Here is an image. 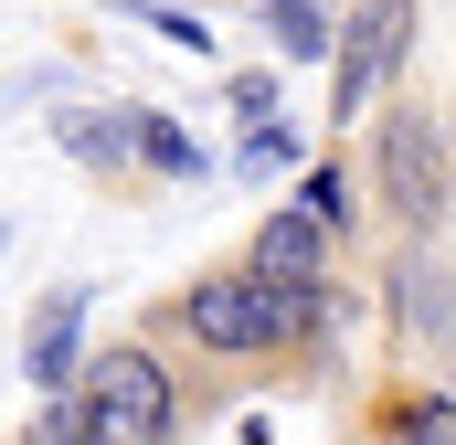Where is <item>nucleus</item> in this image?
Here are the masks:
<instances>
[{
    "instance_id": "1",
    "label": "nucleus",
    "mask_w": 456,
    "mask_h": 445,
    "mask_svg": "<svg viewBox=\"0 0 456 445\" xmlns=\"http://www.w3.org/2000/svg\"><path fill=\"white\" fill-rule=\"evenodd\" d=\"M75 403H86V445H170L181 435V371H170L159 339H107V350H86Z\"/></svg>"
},
{
    "instance_id": "2",
    "label": "nucleus",
    "mask_w": 456,
    "mask_h": 445,
    "mask_svg": "<svg viewBox=\"0 0 456 445\" xmlns=\"http://www.w3.org/2000/svg\"><path fill=\"white\" fill-rule=\"evenodd\" d=\"M371 191L403 233H436L446 222V117L436 96H414L403 75L371 96Z\"/></svg>"
},
{
    "instance_id": "3",
    "label": "nucleus",
    "mask_w": 456,
    "mask_h": 445,
    "mask_svg": "<svg viewBox=\"0 0 456 445\" xmlns=\"http://www.w3.org/2000/svg\"><path fill=\"white\" fill-rule=\"evenodd\" d=\"M403 64H414V0H361L330 43V127H361Z\"/></svg>"
},
{
    "instance_id": "4",
    "label": "nucleus",
    "mask_w": 456,
    "mask_h": 445,
    "mask_svg": "<svg viewBox=\"0 0 456 445\" xmlns=\"http://www.w3.org/2000/svg\"><path fill=\"white\" fill-rule=\"evenodd\" d=\"M393 319H403V339L436 360V350H456V265L436 255V233H403V265H393Z\"/></svg>"
},
{
    "instance_id": "5",
    "label": "nucleus",
    "mask_w": 456,
    "mask_h": 445,
    "mask_svg": "<svg viewBox=\"0 0 456 445\" xmlns=\"http://www.w3.org/2000/svg\"><path fill=\"white\" fill-rule=\"evenodd\" d=\"M244 265H255V276H287V287H330V265H340V233L308 213V202H276V213L255 222Z\"/></svg>"
},
{
    "instance_id": "6",
    "label": "nucleus",
    "mask_w": 456,
    "mask_h": 445,
    "mask_svg": "<svg viewBox=\"0 0 456 445\" xmlns=\"http://www.w3.org/2000/svg\"><path fill=\"white\" fill-rule=\"evenodd\" d=\"M86 308H96L86 287H53V297L32 308V329H21V382H32V392H64V382L86 371Z\"/></svg>"
},
{
    "instance_id": "7",
    "label": "nucleus",
    "mask_w": 456,
    "mask_h": 445,
    "mask_svg": "<svg viewBox=\"0 0 456 445\" xmlns=\"http://www.w3.org/2000/svg\"><path fill=\"white\" fill-rule=\"evenodd\" d=\"M53 138H64V159H86V170H96V181H127V170H138V107H64L53 117Z\"/></svg>"
},
{
    "instance_id": "8",
    "label": "nucleus",
    "mask_w": 456,
    "mask_h": 445,
    "mask_svg": "<svg viewBox=\"0 0 456 445\" xmlns=\"http://www.w3.org/2000/svg\"><path fill=\"white\" fill-rule=\"evenodd\" d=\"M138 170L149 181H202L213 159H202V138L181 127V117H159V107H138Z\"/></svg>"
},
{
    "instance_id": "9",
    "label": "nucleus",
    "mask_w": 456,
    "mask_h": 445,
    "mask_svg": "<svg viewBox=\"0 0 456 445\" xmlns=\"http://www.w3.org/2000/svg\"><path fill=\"white\" fill-rule=\"evenodd\" d=\"M287 202H308V213L330 222V233H361V181H350V159H319V170H308V181H297V191H287Z\"/></svg>"
},
{
    "instance_id": "10",
    "label": "nucleus",
    "mask_w": 456,
    "mask_h": 445,
    "mask_svg": "<svg viewBox=\"0 0 456 445\" xmlns=\"http://www.w3.org/2000/svg\"><path fill=\"white\" fill-rule=\"evenodd\" d=\"M382 445H456V403H446V392L393 403V414H382Z\"/></svg>"
},
{
    "instance_id": "11",
    "label": "nucleus",
    "mask_w": 456,
    "mask_h": 445,
    "mask_svg": "<svg viewBox=\"0 0 456 445\" xmlns=\"http://www.w3.org/2000/svg\"><path fill=\"white\" fill-rule=\"evenodd\" d=\"M127 21H149L170 53H191V64H213V32H202V11H170V0H117Z\"/></svg>"
},
{
    "instance_id": "12",
    "label": "nucleus",
    "mask_w": 456,
    "mask_h": 445,
    "mask_svg": "<svg viewBox=\"0 0 456 445\" xmlns=\"http://www.w3.org/2000/svg\"><path fill=\"white\" fill-rule=\"evenodd\" d=\"M276 170H297V127L287 117H255L244 127V181H276Z\"/></svg>"
},
{
    "instance_id": "13",
    "label": "nucleus",
    "mask_w": 456,
    "mask_h": 445,
    "mask_svg": "<svg viewBox=\"0 0 456 445\" xmlns=\"http://www.w3.org/2000/svg\"><path fill=\"white\" fill-rule=\"evenodd\" d=\"M21 445H86V403H75V382L43 392V414H32V435H21Z\"/></svg>"
},
{
    "instance_id": "14",
    "label": "nucleus",
    "mask_w": 456,
    "mask_h": 445,
    "mask_svg": "<svg viewBox=\"0 0 456 445\" xmlns=\"http://www.w3.org/2000/svg\"><path fill=\"white\" fill-rule=\"evenodd\" d=\"M233 107H244V117H265V107H276V75H265V64H255V75H233Z\"/></svg>"
},
{
    "instance_id": "15",
    "label": "nucleus",
    "mask_w": 456,
    "mask_h": 445,
    "mask_svg": "<svg viewBox=\"0 0 456 445\" xmlns=\"http://www.w3.org/2000/svg\"><path fill=\"white\" fill-rule=\"evenodd\" d=\"M0 244H11V222H0Z\"/></svg>"
}]
</instances>
